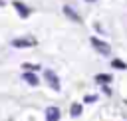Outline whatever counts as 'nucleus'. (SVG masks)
<instances>
[{
    "mask_svg": "<svg viewBox=\"0 0 127 121\" xmlns=\"http://www.w3.org/2000/svg\"><path fill=\"white\" fill-rule=\"evenodd\" d=\"M22 67H24L26 71H38V69H40V65H38V63H28V61H26Z\"/></svg>",
    "mask_w": 127,
    "mask_h": 121,
    "instance_id": "obj_10",
    "label": "nucleus"
},
{
    "mask_svg": "<svg viewBox=\"0 0 127 121\" xmlns=\"http://www.w3.org/2000/svg\"><path fill=\"white\" fill-rule=\"evenodd\" d=\"M95 99H97V97H95V95H87V97H85V103H93V101H95Z\"/></svg>",
    "mask_w": 127,
    "mask_h": 121,
    "instance_id": "obj_12",
    "label": "nucleus"
},
{
    "mask_svg": "<svg viewBox=\"0 0 127 121\" xmlns=\"http://www.w3.org/2000/svg\"><path fill=\"white\" fill-rule=\"evenodd\" d=\"M22 77H24V81H26V83H30V85H38V83H40V81H38V77H36V73H32V71H26Z\"/></svg>",
    "mask_w": 127,
    "mask_h": 121,
    "instance_id": "obj_6",
    "label": "nucleus"
},
{
    "mask_svg": "<svg viewBox=\"0 0 127 121\" xmlns=\"http://www.w3.org/2000/svg\"><path fill=\"white\" fill-rule=\"evenodd\" d=\"M44 77H46V83H48L54 91H60V89H62V85H60V77H58L52 69H46V71H44Z\"/></svg>",
    "mask_w": 127,
    "mask_h": 121,
    "instance_id": "obj_1",
    "label": "nucleus"
},
{
    "mask_svg": "<svg viewBox=\"0 0 127 121\" xmlns=\"http://www.w3.org/2000/svg\"><path fill=\"white\" fill-rule=\"evenodd\" d=\"M2 4H4V2H2V0H0V6H2Z\"/></svg>",
    "mask_w": 127,
    "mask_h": 121,
    "instance_id": "obj_13",
    "label": "nucleus"
},
{
    "mask_svg": "<svg viewBox=\"0 0 127 121\" xmlns=\"http://www.w3.org/2000/svg\"><path fill=\"white\" fill-rule=\"evenodd\" d=\"M10 44L14 48H32V46H36V40L34 38H18V40H12Z\"/></svg>",
    "mask_w": 127,
    "mask_h": 121,
    "instance_id": "obj_2",
    "label": "nucleus"
},
{
    "mask_svg": "<svg viewBox=\"0 0 127 121\" xmlns=\"http://www.w3.org/2000/svg\"><path fill=\"white\" fill-rule=\"evenodd\" d=\"M91 44H93V48H97L101 54H109V46H107L105 42H101V40H97V38H91Z\"/></svg>",
    "mask_w": 127,
    "mask_h": 121,
    "instance_id": "obj_5",
    "label": "nucleus"
},
{
    "mask_svg": "<svg viewBox=\"0 0 127 121\" xmlns=\"http://www.w3.org/2000/svg\"><path fill=\"white\" fill-rule=\"evenodd\" d=\"M14 8L20 12V16H22V18H28V16H30V8H28L24 2H20V0H14Z\"/></svg>",
    "mask_w": 127,
    "mask_h": 121,
    "instance_id": "obj_4",
    "label": "nucleus"
},
{
    "mask_svg": "<svg viewBox=\"0 0 127 121\" xmlns=\"http://www.w3.org/2000/svg\"><path fill=\"white\" fill-rule=\"evenodd\" d=\"M111 63H113V65H115V67H117V69H125V67H127V65H125V63H123V61H119V60H113V61H111Z\"/></svg>",
    "mask_w": 127,
    "mask_h": 121,
    "instance_id": "obj_11",
    "label": "nucleus"
},
{
    "mask_svg": "<svg viewBox=\"0 0 127 121\" xmlns=\"http://www.w3.org/2000/svg\"><path fill=\"white\" fill-rule=\"evenodd\" d=\"M64 12H65V14H67V16H69L73 22H81V18H79V16H77V14H75V12H73L69 6H64Z\"/></svg>",
    "mask_w": 127,
    "mask_h": 121,
    "instance_id": "obj_8",
    "label": "nucleus"
},
{
    "mask_svg": "<svg viewBox=\"0 0 127 121\" xmlns=\"http://www.w3.org/2000/svg\"><path fill=\"white\" fill-rule=\"evenodd\" d=\"M87 2H93V0H87Z\"/></svg>",
    "mask_w": 127,
    "mask_h": 121,
    "instance_id": "obj_14",
    "label": "nucleus"
},
{
    "mask_svg": "<svg viewBox=\"0 0 127 121\" xmlns=\"http://www.w3.org/2000/svg\"><path fill=\"white\" fill-rule=\"evenodd\" d=\"M46 121H60V109L56 105H50L46 109Z\"/></svg>",
    "mask_w": 127,
    "mask_h": 121,
    "instance_id": "obj_3",
    "label": "nucleus"
},
{
    "mask_svg": "<svg viewBox=\"0 0 127 121\" xmlns=\"http://www.w3.org/2000/svg\"><path fill=\"white\" fill-rule=\"evenodd\" d=\"M111 79H113V77L107 75V73H97V75H95V81H97V83H109Z\"/></svg>",
    "mask_w": 127,
    "mask_h": 121,
    "instance_id": "obj_9",
    "label": "nucleus"
},
{
    "mask_svg": "<svg viewBox=\"0 0 127 121\" xmlns=\"http://www.w3.org/2000/svg\"><path fill=\"white\" fill-rule=\"evenodd\" d=\"M81 111H83V107H81L79 103H71V107H69V115H71L73 119H77V117L81 115Z\"/></svg>",
    "mask_w": 127,
    "mask_h": 121,
    "instance_id": "obj_7",
    "label": "nucleus"
}]
</instances>
